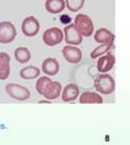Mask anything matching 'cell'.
<instances>
[{"label":"cell","instance_id":"cell-9","mask_svg":"<svg viewBox=\"0 0 130 145\" xmlns=\"http://www.w3.org/2000/svg\"><path fill=\"white\" fill-rule=\"evenodd\" d=\"M115 64V57L112 53H106L104 56H100L97 58L96 68L98 72H108L110 70L113 69Z\"/></svg>","mask_w":130,"mask_h":145},{"label":"cell","instance_id":"cell-3","mask_svg":"<svg viewBox=\"0 0 130 145\" xmlns=\"http://www.w3.org/2000/svg\"><path fill=\"white\" fill-rule=\"evenodd\" d=\"M5 91L11 98L16 99V101H20V102L27 101L30 97L29 89L18 84H7L5 86Z\"/></svg>","mask_w":130,"mask_h":145},{"label":"cell","instance_id":"cell-20","mask_svg":"<svg viewBox=\"0 0 130 145\" xmlns=\"http://www.w3.org/2000/svg\"><path fill=\"white\" fill-rule=\"evenodd\" d=\"M66 7L72 12H77L79 10H82V7L84 6L85 0H65Z\"/></svg>","mask_w":130,"mask_h":145},{"label":"cell","instance_id":"cell-5","mask_svg":"<svg viewBox=\"0 0 130 145\" xmlns=\"http://www.w3.org/2000/svg\"><path fill=\"white\" fill-rule=\"evenodd\" d=\"M62 40H63V31L56 27L46 29L43 34V41L48 46H56L62 42Z\"/></svg>","mask_w":130,"mask_h":145},{"label":"cell","instance_id":"cell-17","mask_svg":"<svg viewBox=\"0 0 130 145\" xmlns=\"http://www.w3.org/2000/svg\"><path fill=\"white\" fill-rule=\"evenodd\" d=\"M40 75V69L34 65H28L21 69L20 71V76L21 79H24V80H33V79H37L39 78Z\"/></svg>","mask_w":130,"mask_h":145},{"label":"cell","instance_id":"cell-8","mask_svg":"<svg viewBox=\"0 0 130 145\" xmlns=\"http://www.w3.org/2000/svg\"><path fill=\"white\" fill-rule=\"evenodd\" d=\"M62 56L71 64H77V63L82 61L83 52H82V50L78 48L77 46H74V45H66L62 48Z\"/></svg>","mask_w":130,"mask_h":145},{"label":"cell","instance_id":"cell-12","mask_svg":"<svg viewBox=\"0 0 130 145\" xmlns=\"http://www.w3.org/2000/svg\"><path fill=\"white\" fill-rule=\"evenodd\" d=\"M79 102L82 104H102L104 98L101 97L100 93L91 92V91H85L82 94H79Z\"/></svg>","mask_w":130,"mask_h":145},{"label":"cell","instance_id":"cell-15","mask_svg":"<svg viewBox=\"0 0 130 145\" xmlns=\"http://www.w3.org/2000/svg\"><path fill=\"white\" fill-rule=\"evenodd\" d=\"M10 75V56L0 52V80H6Z\"/></svg>","mask_w":130,"mask_h":145},{"label":"cell","instance_id":"cell-10","mask_svg":"<svg viewBox=\"0 0 130 145\" xmlns=\"http://www.w3.org/2000/svg\"><path fill=\"white\" fill-rule=\"evenodd\" d=\"M61 91H62V86L59 81H52L46 86L45 91L43 93V97H45V99L49 101H55L61 96Z\"/></svg>","mask_w":130,"mask_h":145},{"label":"cell","instance_id":"cell-6","mask_svg":"<svg viewBox=\"0 0 130 145\" xmlns=\"http://www.w3.org/2000/svg\"><path fill=\"white\" fill-rule=\"evenodd\" d=\"M16 35V28L11 22H0V44L12 42Z\"/></svg>","mask_w":130,"mask_h":145},{"label":"cell","instance_id":"cell-11","mask_svg":"<svg viewBox=\"0 0 130 145\" xmlns=\"http://www.w3.org/2000/svg\"><path fill=\"white\" fill-rule=\"evenodd\" d=\"M42 70L46 76H55L60 71V64L55 58H46L43 61Z\"/></svg>","mask_w":130,"mask_h":145},{"label":"cell","instance_id":"cell-21","mask_svg":"<svg viewBox=\"0 0 130 145\" xmlns=\"http://www.w3.org/2000/svg\"><path fill=\"white\" fill-rule=\"evenodd\" d=\"M51 82V79L49 78V76H43V78H39L37 84H35V88H37V92L40 94V96H43L44 91H45L46 86Z\"/></svg>","mask_w":130,"mask_h":145},{"label":"cell","instance_id":"cell-14","mask_svg":"<svg viewBox=\"0 0 130 145\" xmlns=\"http://www.w3.org/2000/svg\"><path fill=\"white\" fill-rule=\"evenodd\" d=\"M115 36L112 33L111 30L106 29V28H100L95 31L94 34V40L98 44H110V42H114Z\"/></svg>","mask_w":130,"mask_h":145},{"label":"cell","instance_id":"cell-16","mask_svg":"<svg viewBox=\"0 0 130 145\" xmlns=\"http://www.w3.org/2000/svg\"><path fill=\"white\" fill-rule=\"evenodd\" d=\"M65 0H46L45 1V10L49 13H52V15L61 13L65 10Z\"/></svg>","mask_w":130,"mask_h":145},{"label":"cell","instance_id":"cell-19","mask_svg":"<svg viewBox=\"0 0 130 145\" xmlns=\"http://www.w3.org/2000/svg\"><path fill=\"white\" fill-rule=\"evenodd\" d=\"M15 58H16L17 62L22 63V64L29 62L30 61V52H29V50L27 47H17L15 50Z\"/></svg>","mask_w":130,"mask_h":145},{"label":"cell","instance_id":"cell-4","mask_svg":"<svg viewBox=\"0 0 130 145\" xmlns=\"http://www.w3.org/2000/svg\"><path fill=\"white\" fill-rule=\"evenodd\" d=\"M63 40L67 42V45L78 46V45L83 42V36L79 33V30L75 28V25L73 23H69L63 29Z\"/></svg>","mask_w":130,"mask_h":145},{"label":"cell","instance_id":"cell-7","mask_svg":"<svg viewBox=\"0 0 130 145\" xmlns=\"http://www.w3.org/2000/svg\"><path fill=\"white\" fill-rule=\"evenodd\" d=\"M21 29H22L23 35L28 36V38H33V36H35L39 33L40 23L34 16H29L23 20V22L21 24Z\"/></svg>","mask_w":130,"mask_h":145},{"label":"cell","instance_id":"cell-2","mask_svg":"<svg viewBox=\"0 0 130 145\" xmlns=\"http://www.w3.org/2000/svg\"><path fill=\"white\" fill-rule=\"evenodd\" d=\"M75 28L79 30V33L82 34V36L84 38H88V36H91L94 34V22L88 15H84V13H79V15L75 16L74 18V23Z\"/></svg>","mask_w":130,"mask_h":145},{"label":"cell","instance_id":"cell-1","mask_svg":"<svg viewBox=\"0 0 130 145\" xmlns=\"http://www.w3.org/2000/svg\"><path fill=\"white\" fill-rule=\"evenodd\" d=\"M94 87L100 94H111L115 89V81L107 72H100L94 81Z\"/></svg>","mask_w":130,"mask_h":145},{"label":"cell","instance_id":"cell-22","mask_svg":"<svg viewBox=\"0 0 130 145\" xmlns=\"http://www.w3.org/2000/svg\"><path fill=\"white\" fill-rule=\"evenodd\" d=\"M60 20H61V22H63V23H65V22H68L69 21V17L68 16H65V17H61Z\"/></svg>","mask_w":130,"mask_h":145},{"label":"cell","instance_id":"cell-18","mask_svg":"<svg viewBox=\"0 0 130 145\" xmlns=\"http://www.w3.org/2000/svg\"><path fill=\"white\" fill-rule=\"evenodd\" d=\"M112 48H114V42H110V44H101L98 47L94 48L91 53H90V58H98L100 56L108 53Z\"/></svg>","mask_w":130,"mask_h":145},{"label":"cell","instance_id":"cell-13","mask_svg":"<svg viewBox=\"0 0 130 145\" xmlns=\"http://www.w3.org/2000/svg\"><path fill=\"white\" fill-rule=\"evenodd\" d=\"M62 92V101L66 103L69 102H74L75 99L79 97V87L75 84H68L67 86H65L63 91Z\"/></svg>","mask_w":130,"mask_h":145}]
</instances>
